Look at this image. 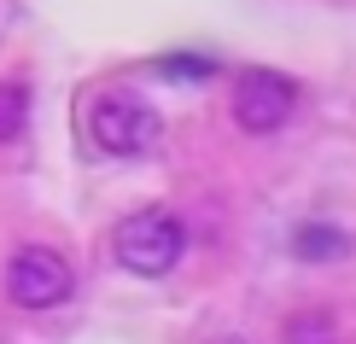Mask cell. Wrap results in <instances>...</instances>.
<instances>
[{"label": "cell", "mask_w": 356, "mask_h": 344, "mask_svg": "<svg viewBox=\"0 0 356 344\" xmlns=\"http://www.w3.org/2000/svg\"><path fill=\"white\" fill-rule=\"evenodd\" d=\"M158 111L146 106L129 88H106V94L88 106V140L111 158H140L146 146H158Z\"/></svg>", "instance_id": "6da1fadb"}, {"label": "cell", "mask_w": 356, "mask_h": 344, "mask_svg": "<svg viewBox=\"0 0 356 344\" xmlns=\"http://www.w3.org/2000/svg\"><path fill=\"white\" fill-rule=\"evenodd\" d=\"M111 251H117V263H123L129 275L158 280V275H170V268L181 263L187 228H181V216H170V211H140V216H129L123 228H117Z\"/></svg>", "instance_id": "7a4b0ae2"}, {"label": "cell", "mask_w": 356, "mask_h": 344, "mask_svg": "<svg viewBox=\"0 0 356 344\" xmlns=\"http://www.w3.org/2000/svg\"><path fill=\"white\" fill-rule=\"evenodd\" d=\"M298 111V82L280 70H240L234 76V123L245 134H275Z\"/></svg>", "instance_id": "3957f363"}, {"label": "cell", "mask_w": 356, "mask_h": 344, "mask_svg": "<svg viewBox=\"0 0 356 344\" xmlns=\"http://www.w3.org/2000/svg\"><path fill=\"white\" fill-rule=\"evenodd\" d=\"M6 297L18 309H53L70 297V263L47 245H18L6 263Z\"/></svg>", "instance_id": "277c9868"}, {"label": "cell", "mask_w": 356, "mask_h": 344, "mask_svg": "<svg viewBox=\"0 0 356 344\" xmlns=\"http://www.w3.org/2000/svg\"><path fill=\"white\" fill-rule=\"evenodd\" d=\"M345 245H350V239L339 234V228H327V222H309V228L292 234V251H298L304 263H339V257H345Z\"/></svg>", "instance_id": "5b68a950"}, {"label": "cell", "mask_w": 356, "mask_h": 344, "mask_svg": "<svg viewBox=\"0 0 356 344\" xmlns=\"http://www.w3.org/2000/svg\"><path fill=\"white\" fill-rule=\"evenodd\" d=\"M280 344H339V327L327 309H298L286 321V333H280Z\"/></svg>", "instance_id": "8992f818"}, {"label": "cell", "mask_w": 356, "mask_h": 344, "mask_svg": "<svg viewBox=\"0 0 356 344\" xmlns=\"http://www.w3.org/2000/svg\"><path fill=\"white\" fill-rule=\"evenodd\" d=\"M24 123H29V88L24 82H0V140L24 134Z\"/></svg>", "instance_id": "52a82bcc"}, {"label": "cell", "mask_w": 356, "mask_h": 344, "mask_svg": "<svg viewBox=\"0 0 356 344\" xmlns=\"http://www.w3.org/2000/svg\"><path fill=\"white\" fill-rule=\"evenodd\" d=\"M158 70H164V76H175V82H204V76H211V65H204V58H193V53L158 58Z\"/></svg>", "instance_id": "ba28073f"}, {"label": "cell", "mask_w": 356, "mask_h": 344, "mask_svg": "<svg viewBox=\"0 0 356 344\" xmlns=\"http://www.w3.org/2000/svg\"><path fill=\"white\" fill-rule=\"evenodd\" d=\"M211 344H245V338H211Z\"/></svg>", "instance_id": "9c48e42d"}]
</instances>
